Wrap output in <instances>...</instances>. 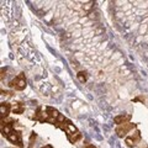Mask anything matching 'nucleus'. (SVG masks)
Wrapping results in <instances>:
<instances>
[{
  "label": "nucleus",
  "mask_w": 148,
  "mask_h": 148,
  "mask_svg": "<svg viewBox=\"0 0 148 148\" xmlns=\"http://www.w3.org/2000/svg\"><path fill=\"white\" fill-rule=\"evenodd\" d=\"M9 86L12 88V89L15 90H24L26 88V78H25V74L24 73H20L17 77H15L14 79L9 83Z\"/></svg>",
  "instance_id": "obj_1"
},
{
  "label": "nucleus",
  "mask_w": 148,
  "mask_h": 148,
  "mask_svg": "<svg viewBox=\"0 0 148 148\" xmlns=\"http://www.w3.org/2000/svg\"><path fill=\"white\" fill-rule=\"evenodd\" d=\"M6 138H8V141H10L11 143L16 145L17 147H20V148L24 147V143H22V135H21L20 131L12 130V131L6 136Z\"/></svg>",
  "instance_id": "obj_2"
},
{
  "label": "nucleus",
  "mask_w": 148,
  "mask_h": 148,
  "mask_svg": "<svg viewBox=\"0 0 148 148\" xmlns=\"http://www.w3.org/2000/svg\"><path fill=\"white\" fill-rule=\"evenodd\" d=\"M136 127V123H123V125H119V126L116 127V133L117 136L120 138H123L125 136L127 135V133L131 131V130H133Z\"/></svg>",
  "instance_id": "obj_3"
},
{
  "label": "nucleus",
  "mask_w": 148,
  "mask_h": 148,
  "mask_svg": "<svg viewBox=\"0 0 148 148\" xmlns=\"http://www.w3.org/2000/svg\"><path fill=\"white\" fill-rule=\"evenodd\" d=\"M140 141H141V132L140 131H136L132 136L126 137V141H125V142H126V145L128 147H135Z\"/></svg>",
  "instance_id": "obj_4"
},
{
  "label": "nucleus",
  "mask_w": 148,
  "mask_h": 148,
  "mask_svg": "<svg viewBox=\"0 0 148 148\" xmlns=\"http://www.w3.org/2000/svg\"><path fill=\"white\" fill-rule=\"evenodd\" d=\"M130 120H131V115L130 114H122V115H119V116L114 117V122L117 123V125H123V123H127Z\"/></svg>",
  "instance_id": "obj_5"
},
{
  "label": "nucleus",
  "mask_w": 148,
  "mask_h": 148,
  "mask_svg": "<svg viewBox=\"0 0 148 148\" xmlns=\"http://www.w3.org/2000/svg\"><path fill=\"white\" fill-rule=\"evenodd\" d=\"M11 105L9 103H1L0 105V114H1V120L4 117H8V115L10 114V110H11Z\"/></svg>",
  "instance_id": "obj_6"
},
{
  "label": "nucleus",
  "mask_w": 148,
  "mask_h": 148,
  "mask_svg": "<svg viewBox=\"0 0 148 148\" xmlns=\"http://www.w3.org/2000/svg\"><path fill=\"white\" fill-rule=\"evenodd\" d=\"M12 112L14 114H22L25 111V105L21 104V103H16L15 105L12 106Z\"/></svg>",
  "instance_id": "obj_7"
},
{
  "label": "nucleus",
  "mask_w": 148,
  "mask_h": 148,
  "mask_svg": "<svg viewBox=\"0 0 148 148\" xmlns=\"http://www.w3.org/2000/svg\"><path fill=\"white\" fill-rule=\"evenodd\" d=\"M77 78H78V80H79L80 83H86V80H88V74L85 73V72H79L77 74Z\"/></svg>",
  "instance_id": "obj_8"
},
{
  "label": "nucleus",
  "mask_w": 148,
  "mask_h": 148,
  "mask_svg": "<svg viewBox=\"0 0 148 148\" xmlns=\"http://www.w3.org/2000/svg\"><path fill=\"white\" fill-rule=\"evenodd\" d=\"M80 138H82V133L80 132H77V133H74V135L69 136L68 140H69V142H71V143H75L78 140H80Z\"/></svg>",
  "instance_id": "obj_9"
},
{
  "label": "nucleus",
  "mask_w": 148,
  "mask_h": 148,
  "mask_svg": "<svg viewBox=\"0 0 148 148\" xmlns=\"http://www.w3.org/2000/svg\"><path fill=\"white\" fill-rule=\"evenodd\" d=\"M36 133H32L31 135V137H30V146H29V148H32V146H34V141L36 140Z\"/></svg>",
  "instance_id": "obj_10"
},
{
  "label": "nucleus",
  "mask_w": 148,
  "mask_h": 148,
  "mask_svg": "<svg viewBox=\"0 0 148 148\" xmlns=\"http://www.w3.org/2000/svg\"><path fill=\"white\" fill-rule=\"evenodd\" d=\"M85 148H96L95 146H92V145H89V146H86Z\"/></svg>",
  "instance_id": "obj_11"
},
{
  "label": "nucleus",
  "mask_w": 148,
  "mask_h": 148,
  "mask_svg": "<svg viewBox=\"0 0 148 148\" xmlns=\"http://www.w3.org/2000/svg\"><path fill=\"white\" fill-rule=\"evenodd\" d=\"M42 148H53V147L51 146V145H47V146H45V147H42Z\"/></svg>",
  "instance_id": "obj_12"
}]
</instances>
